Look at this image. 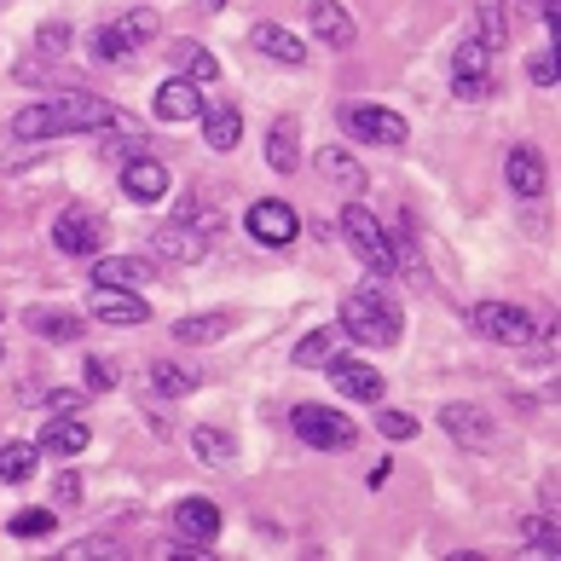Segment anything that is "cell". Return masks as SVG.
<instances>
[{
	"label": "cell",
	"mask_w": 561,
	"mask_h": 561,
	"mask_svg": "<svg viewBox=\"0 0 561 561\" xmlns=\"http://www.w3.org/2000/svg\"><path fill=\"white\" fill-rule=\"evenodd\" d=\"M116 105H105L99 93H58L47 105H24L12 116L18 139H65V134H88V128H111Z\"/></svg>",
	"instance_id": "1"
},
{
	"label": "cell",
	"mask_w": 561,
	"mask_h": 561,
	"mask_svg": "<svg viewBox=\"0 0 561 561\" xmlns=\"http://www.w3.org/2000/svg\"><path fill=\"white\" fill-rule=\"evenodd\" d=\"M400 324H405L400 307H393L377 284H370V289H347V296H342V330L353 342L393 347V342H400Z\"/></svg>",
	"instance_id": "2"
},
{
	"label": "cell",
	"mask_w": 561,
	"mask_h": 561,
	"mask_svg": "<svg viewBox=\"0 0 561 561\" xmlns=\"http://www.w3.org/2000/svg\"><path fill=\"white\" fill-rule=\"evenodd\" d=\"M451 93L469 99V105H481V99L497 93V58L481 35H463L451 53Z\"/></svg>",
	"instance_id": "3"
},
{
	"label": "cell",
	"mask_w": 561,
	"mask_h": 561,
	"mask_svg": "<svg viewBox=\"0 0 561 561\" xmlns=\"http://www.w3.org/2000/svg\"><path fill=\"white\" fill-rule=\"evenodd\" d=\"M533 313L527 307H515V301H474L469 307V330L481 342H497V347H527L533 342Z\"/></svg>",
	"instance_id": "4"
},
{
	"label": "cell",
	"mask_w": 561,
	"mask_h": 561,
	"mask_svg": "<svg viewBox=\"0 0 561 561\" xmlns=\"http://www.w3.org/2000/svg\"><path fill=\"white\" fill-rule=\"evenodd\" d=\"M342 232H347V249L370 266V278H393V255H388V232L377 226V215L365 203H347L342 209Z\"/></svg>",
	"instance_id": "5"
},
{
	"label": "cell",
	"mask_w": 561,
	"mask_h": 561,
	"mask_svg": "<svg viewBox=\"0 0 561 561\" xmlns=\"http://www.w3.org/2000/svg\"><path fill=\"white\" fill-rule=\"evenodd\" d=\"M289 428H296L307 446H319V451H347L353 440H359V428H353V417H342L336 405H313V400L289 411Z\"/></svg>",
	"instance_id": "6"
},
{
	"label": "cell",
	"mask_w": 561,
	"mask_h": 561,
	"mask_svg": "<svg viewBox=\"0 0 561 561\" xmlns=\"http://www.w3.org/2000/svg\"><path fill=\"white\" fill-rule=\"evenodd\" d=\"M151 35H157V12L139 7L128 18H116V24L93 30V58H105V65H128V53L139 47V41H151Z\"/></svg>",
	"instance_id": "7"
},
{
	"label": "cell",
	"mask_w": 561,
	"mask_h": 561,
	"mask_svg": "<svg viewBox=\"0 0 561 561\" xmlns=\"http://www.w3.org/2000/svg\"><path fill=\"white\" fill-rule=\"evenodd\" d=\"M243 226H249V238L266 243V249H289V243L301 238V215L289 209L284 197H261V203H249Z\"/></svg>",
	"instance_id": "8"
},
{
	"label": "cell",
	"mask_w": 561,
	"mask_h": 561,
	"mask_svg": "<svg viewBox=\"0 0 561 561\" xmlns=\"http://www.w3.org/2000/svg\"><path fill=\"white\" fill-rule=\"evenodd\" d=\"M203 226H209V220H197L192 209H180L174 220H162L157 226V232H151V249H157V255L162 261H197L203 255V249H209V232H203Z\"/></svg>",
	"instance_id": "9"
},
{
	"label": "cell",
	"mask_w": 561,
	"mask_h": 561,
	"mask_svg": "<svg viewBox=\"0 0 561 561\" xmlns=\"http://www.w3.org/2000/svg\"><path fill=\"white\" fill-rule=\"evenodd\" d=\"M53 243L65 249V255H93V249L105 243V215L88 209V203H70V209L53 220Z\"/></svg>",
	"instance_id": "10"
},
{
	"label": "cell",
	"mask_w": 561,
	"mask_h": 561,
	"mask_svg": "<svg viewBox=\"0 0 561 561\" xmlns=\"http://www.w3.org/2000/svg\"><path fill=\"white\" fill-rule=\"evenodd\" d=\"M324 377H330V388L342 393V400H359V405H377L382 400V370H370L365 359H353V353H330L324 359Z\"/></svg>",
	"instance_id": "11"
},
{
	"label": "cell",
	"mask_w": 561,
	"mask_h": 561,
	"mask_svg": "<svg viewBox=\"0 0 561 561\" xmlns=\"http://www.w3.org/2000/svg\"><path fill=\"white\" fill-rule=\"evenodd\" d=\"M342 128L353 139H370V145H405L411 139L405 116L400 111H382V105H347L342 111Z\"/></svg>",
	"instance_id": "12"
},
{
	"label": "cell",
	"mask_w": 561,
	"mask_h": 561,
	"mask_svg": "<svg viewBox=\"0 0 561 561\" xmlns=\"http://www.w3.org/2000/svg\"><path fill=\"white\" fill-rule=\"evenodd\" d=\"M88 313H93L99 324H145V319H151V301H145L139 289H111V284H93Z\"/></svg>",
	"instance_id": "13"
},
{
	"label": "cell",
	"mask_w": 561,
	"mask_h": 561,
	"mask_svg": "<svg viewBox=\"0 0 561 561\" xmlns=\"http://www.w3.org/2000/svg\"><path fill=\"white\" fill-rule=\"evenodd\" d=\"M215 533H220V504H215V497H180V504H174V538H180V545H203V550H209Z\"/></svg>",
	"instance_id": "14"
},
{
	"label": "cell",
	"mask_w": 561,
	"mask_h": 561,
	"mask_svg": "<svg viewBox=\"0 0 561 561\" xmlns=\"http://www.w3.org/2000/svg\"><path fill=\"white\" fill-rule=\"evenodd\" d=\"M203 105H209V99H203V88H197V81H185V76H169L157 88V99H151L157 122H197Z\"/></svg>",
	"instance_id": "15"
},
{
	"label": "cell",
	"mask_w": 561,
	"mask_h": 561,
	"mask_svg": "<svg viewBox=\"0 0 561 561\" xmlns=\"http://www.w3.org/2000/svg\"><path fill=\"white\" fill-rule=\"evenodd\" d=\"M169 169H162L157 157H128L122 162V192H128V203H162L169 197Z\"/></svg>",
	"instance_id": "16"
},
{
	"label": "cell",
	"mask_w": 561,
	"mask_h": 561,
	"mask_svg": "<svg viewBox=\"0 0 561 561\" xmlns=\"http://www.w3.org/2000/svg\"><path fill=\"white\" fill-rule=\"evenodd\" d=\"M307 24H313V35H319V47H336V53H347L353 41H359V24L336 7V0H307Z\"/></svg>",
	"instance_id": "17"
},
{
	"label": "cell",
	"mask_w": 561,
	"mask_h": 561,
	"mask_svg": "<svg viewBox=\"0 0 561 561\" xmlns=\"http://www.w3.org/2000/svg\"><path fill=\"white\" fill-rule=\"evenodd\" d=\"M504 180H510V192L515 197H538L545 192V157H538V145H510V157H504Z\"/></svg>",
	"instance_id": "18"
},
{
	"label": "cell",
	"mask_w": 561,
	"mask_h": 561,
	"mask_svg": "<svg viewBox=\"0 0 561 561\" xmlns=\"http://www.w3.org/2000/svg\"><path fill=\"white\" fill-rule=\"evenodd\" d=\"M88 440H93V428H88V417H58V423H47L41 428V440H35V451H47V457H81L88 451Z\"/></svg>",
	"instance_id": "19"
},
{
	"label": "cell",
	"mask_w": 561,
	"mask_h": 561,
	"mask_svg": "<svg viewBox=\"0 0 561 561\" xmlns=\"http://www.w3.org/2000/svg\"><path fill=\"white\" fill-rule=\"evenodd\" d=\"M440 423H446L451 440H463V446H492V440H497V423L486 417L481 405H446Z\"/></svg>",
	"instance_id": "20"
},
{
	"label": "cell",
	"mask_w": 561,
	"mask_h": 561,
	"mask_svg": "<svg viewBox=\"0 0 561 561\" xmlns=\"http://www.w3.org/2000/svg\"><path fill=\"white\" fill-rule=\"evenodd\" d=\"M243 139V111L238 105H203V145L209 151H232Z\"/></svg>",
	"instance_id": "21"
},
{
	"label": "cell",
	"mask_w": 561,
	"mask_h": 561,
	"mask_svg": "<svg viewBox=\"0 0 561 561\" xmlns=\"http://www.w3.org/2000/svg\"><path fill=\"white\" fill-rule=\"evenodd\" d=\"M296 162H301L296 116H278L273 128H266V169H273V174H296Z\"/></svg>",
	"instance_id": "22"
},
{
	"label": "cell",
	"mask_w": 561,
	"mask_h": 561,
	"mask_svg": "<svg viewBox=\"0 0 561 561\" xmlns=\"http://www.w3.org/2000/svg\"><path fill=\"white\" fill-rule=\"evenodd\" d=\"M232 313H192V319H180L174 324V342H185V347H209V342H226L232 336Z\"/></svg>",
	"instance_id": "23"
},
{
	"label": "cell",
	"mask_w": 561,
	"mask_h": 561,
	"mask_svg": "<svg viewBox=\"0 0 561 561\" xmlns=\"http://www.w3.org/2000/svg\"><path fill=\"white\" fill-rule=\"evenodd\" d=\"M145 278H151V261L139 255H99L93 266V284H111V289H139Z\"/></svg>",
	"instance_id": "24"
},
{
	"label": "cell",
	"mask_w": 561,
	"mask_h": 561,
	"mask_svg": "<svg viewBox=\"0 0 561 561\" xmlns=\"http://www.w3.org/2000/svg\"><path fill=\"white\" fill-rule=\"evenodd\" d=\"M192 451H197V463H203V469H226V463H238V440H232L226 428H215V423L192 428Z\"/></svg>",
	"instance_id": "25"
},
{
	"label": "cell",
	"mask_w": 561,
	"mask_h": 561,
	"mask_svg": "<svg viewBox=\"0 0 561 561\" xmlns=\"http://www.w3.org/2000/svg\"><path fill=\"white\" fill-rule=\"evenodd\" d=\"M249 47H261L266 58H278V65H307V47L289 30H278V24H255L249 30Z\"/></svg>",
	"instance_id": "26"
},
{
	"label": "cell",
	"mask_w": 561,
	"mask_h": 561,
	"mask_svg": "<svg viewBox=\"0 0 561 561\" xmlns=\"http://www.w3.org/2000/svg\"><path fill=\"white\" fill-rule=\"evenodd\" d=\"M174 76L197 81V88H209V81L220 76V65H215V53L203 47V41H180V47H174Z\"/></svg>",
	"instance_id": "27"
},
{
	"label": "cell",
	"mask_w": 561,
	"mask_h": 561,
	"mask_svg": "<svg viewBox=\"0 0 561 561\" xmlns=\"http://www.w3.org/2000/svg\"><path fill=\"white\" fill-rule=\"evenodd\" d=\"M319 174H324L330 185H342V192H365V169H359L347 151H336V145H330V151H319Z\"/></svg>",
	"instance_id": "28"
},
{
	"label": "cell",
	"mask_w": 561,
	"mask_h": 561,
	"mask_svg": "<svg viewBox=\"0 0 561 561\" xmlns=\"http://www.w3.org/2000/svg\"><path fill=\"white\" fill-rule=\"evenodd\" d=\"M35 463H41V451H35L30 440L0 446V481H7V486H24L30 474H35Z\"/></svg>",
	"instance_id": "29"
},
{
	"label": "cell",
	"mask_w": 561,
	"mask_h": 561,
	"mask_svg": "<svg viewBox=\"0 0 561 561\" xmlns=\"http://www.w3.org/2000/svg\"><path fill=\"white\" fill-rule=\"evenodd\" d=\"M24 324L35 330V336H47V342H81V336H88V324H81L76 313H41V307H35Z\"/></svg>",
	"instance_id": "30"
},
{
	"label": "cell",
	"mask_w": 561,
	"mask_h": 561,
	"mask_svg": "<svg viewBox=\"0 0 561 561\" xmlns=\"http://www.w3.org/2000/svg\"><path fill=\"white\" fill-rule=\"evenodd\" d=\"M388 255H393V266H405L411 278H423V255H417V238H411V215H400V226L388 232Z\"/></svg>",
	"instance_id": "31"
},
{
	"label": "cell",
	"mask_w": 561,
	"mask_h": 561,
	"mask_svg": "<svg viewBox=\"0 0 561 561\" xmlns=\"http://www.w3.org/2000/svg\"><path fill=\"white\" fill-rule=\"evenodd\" d=\"M522 538H527V550H533V556H556V550H561L556 515H527V522H522Z\"/></svg>",
	"instance_id": "32"
},
{
	"label": "cell",
	"mask_w": 561,
	"mask_h": 561,
	"mask_svg": "<svg viewBox=\"0 0 561 561\" xmlns=\"http://www.w3.org/2000/svg\"><path fill=\"white\" fill-rule=\"evenodd\" d=\"M151 382H157V393H192L203 377H197V370L192 365H174V359H157L151 365Z\"/></svg>",
	"instance_id": "33"
},
{
	"label": "cell",
	"mask_w": 561,
	"mask_h": 561,
	"mask_svg": "<svg viewBox=\"0 0 561 561\" xmlns=\"http://www.w3.org/2000/svg\"><path fill=\"white\" fill-rule=\"evenodd\" d=\"M504 30H510V18H504V0H481V41L497 53L504 47Z\"/></svg>",
	"instance_id": "34"
},
{
	"label": "cell",
	"mask_w": 561,
	"mask_h": 561,
	"mask_svg": "<svg viewBox=\"0 0 561 561\" xmlns=\"http://www.w3.org/2000/svg\"><path fill=\"white\" fill-rule=\"evenodd\" d=\"M330 347H336V330H313V336L296 342V365H324Z\"/></svg>",
	"instance_id": "35"
},
{
	"label": "cell",
	"mask_w": 561,
	"mask_h": 561,
	"mask_svg": "<svg viewBox=\"0 0 561 561\" xmlns=\"http://www.w3.org/2000/svg\"><path fill=\"white\" fill-rule=\"evenodd\" d=\"M53 527H58L53 510H24V515H12V538H47Z\"/></svg>",
	"instance_id": "36"
},
{
	"label": "cell",
	"mask_w": 561,
	"mask_h": 561,
	"mask_svg": "<svg viewBox=\"0 0 561 561\" xmlns=\"http://www.w3.org/2000/svg\"><path fill=\"white\" fill-rule=\"evenodd\" d=\"M527 76L538 81V88H556V81H561V65H556V47H538V53L527 58Z\"/></svg>",
	"instance_id": "37"
},
{
	"label": "cell",
	"mask_w": 561,
	"mask_h": 561,
	"mask_svg": "<svg viewBox=\"0 0 561 561\" xmlns=\"http://www.w3.org/2000/svg\"><path fill=\"white\" fill-rule=\"evenodd\" d=\"M70 35H76V30L65 24V18H53V24H41V30H35V47H41V53H65V47H70Z\"/></svg>",
	"instance_id": "38"
},
{
	"label": "cell",
	"mask_w": 561,
	"mask_h": 561,
	"mask_svg": "<svg viewBox=\"0 0 561 561\" xmlns=\"http://www.w3.org/2000/svg\"><path fill=\"white\" fill-rule=\"evenodd\" d=\"M47 411H53V417H70V411H88V388H53V393H47Z\"/></svg>",
	"instance_id": "39"
},
{
	"label": "cell",
	"mask_w": 561,
	"mask_h": 561,
	"mask_svg": "<svg viewBox=\"0 0 561 561\" xmlns=\"http://www.w3.org/2000/svg\"><path fill=\"white\" fill-rule=\"evenodd\" d=\"M377 428L388 434V440H411V434H417V417H411V411H377Z\"/></svg>",
	"instance_id": "40"
},
{
	"label": "cell",
	"mask_w": 561,
	"mask_h": 561,
	"mask_svg": "<svg viewBox=\"0 0 561 561\" xmlns=\"http://www.w3.org/2000/svg\"><path fill=\"white\" fill-rule=\"evenodd\" d=\"M81 388H88V393H111L116 388V365L93 353V359H88V382H81Z\"/></svg>",
	"instance_id": "41"
},
{
	"label": "cell",
	"mask_w": 561,
	"mask_h": 561,
	"mask_svg": "<svg viewBox=\"0 0 561 561\" xmlns=\"http://www.w3.org/2000/svg\"><path fill=\"white\" fill-rule=\"evenodd\" d=\"M538 18H545V30H550V47H556V30H561V0H545V7H538Z\"/></svg>",
	"instance_id": "42"
},
{
	"label": "cell",
	"mask_w": 561,
	"mask_h": 561,
	"mask_svg": "<svg viewBox=\"0 0 561 561\" xmlns=\"http://www.w3.org/2000/svg\"><path fill=\"white\" fill-rule=\"evenodd\" d=\"M76 492H81L76 474H58V504H76Z\"/></svg>",
	"instance_id": "43"
},
{
	"label": "cell",
	"mask_w": 561,
	"mask_h": 561,
	"mask_svg": "<svg viewBox=\"0 0 561 561\" xmlns=\"http://www.w3.org/2000/svg\"><path fill=\"white\" fill-rule=\"evenodd\" d=\"M203 7H209V12H220V7H226V0H203Z\"/></svg>",
	"instance_id": "44"
}]
</instances>
